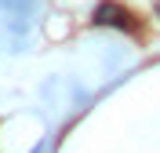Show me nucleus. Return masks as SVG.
<instances>
[{"mask_svg":"<svg viewBox=\"0 0 160 153\" xmlns=\"http://www.w3.org/2000/svg\"><path fill=\"white\" fill-rule=\"evenodd\" d=\"M95 22L98 26H120L124 29V26H131V15L124 8H117V4H98L95 8Z\"/></svg>","mask_w":160,"mask_h":153,"instance_id":"1","label":"nucleus"},{"mask_svg":"<svg viewBox=\"0 0 160 153\" xmlns=\"http://www.w3.org/2000/svg\"><path fill=\"white\" fill-rule=\"evenodd\" d=\"M4 8H18V15H26V11L33 8V0H0Z\"/></svg>","mask_w":160,"mask_h":153,"instance_id":"2","label":"nucleus"}]
</instances>
